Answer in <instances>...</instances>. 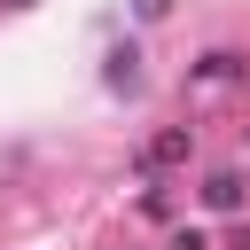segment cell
<instances>
[{"label":"cell","instance_id":"obj_2","mask_svg":"<svg viewBox=\"0 0 250 250\" xmlns=\"http://www.w3.org/2000/svg\"><path fill=\"white\" fill-rule=\"evenodd\" d=\"M195 195H203V211H219V219H227V211H242L250 180H242L234 164H219V172H203V188H195Z\"/></svg>","mask_w":250,"mask_h":250},{"label":"cell","instance_id":"obj_4","mask_svg":"<svg viewBox=\"0 0 250 250\" xmlns=\"http://www.w3.org/2000/svg\"><path fill=\"white\" fill-rule=\"evenodd\" d=\"M102 78L133 94V86H141V55H133V47H109V70H102Z\"/></svg>","mask_w":250,"mask_h":250},{"label":"cell","instance_id":"obj_1","mask_svg":"<svg viewBox=\"0 0 250 250\" xmlns=\"http://www.w3.org/2000/svg\"><path fill=\"white\" fill-rule=\"evenodd\" d=\"M188 156H195V133H188V125H156L133 164H141V172H164V164H188Z\"/></svg>","mask_w":250,"mask_h":250},{"label":"cell","instance_id":"obj_6","mask_svg":"<svg viewBox=\"0 0 250 250\" xmlns=\"http://www.w3.org/2000/svg\"><path fill=\"white\" fill-rule=\"evenodd\" d=\"M164 8H172V0H141V16H164Z\"/></svg>","mask_w":250,"mask_h":250},{"label":"cell","instance_id":"obj_3","mask_svg":"<svg viewBox=\"0 0 250 250\" xmlns=\"http://www.w3.org/2000/svg\"><path fill=\"white\" fill-rule=\"evenodd\" d=\"M195 78H203V86H219V78H250V62L219 47V55H203V62H195Z\"/></svg>","mask_w":250,"mask_h":250},{"label":"cell","instance_id":"obj_5","mask_svg":"<svg viewBox=\"0 0 250 250\" xmlns=\"http://www.w3.org/2000/svg\"><path fill=\"white\" fill-rule=\"evenodd\" d=\"M164 250H211V242H203V234H195V227H180V234H172V242H164Z\"/></svg>","mask_w":250,"mask_h":250},{"label":"cell","instance_id":"obj_7","mask_svg":"<svg viewBox=\"0 0 250 250\" xmlns=\"http://www.w3.org/2000/svg\"><path fill=\"white\" fill-rule=\"evenodd\" d=\"M0 8H31V0H0Z\"/></svg>","mask_w":250,"mask_h":250}]
</instances>
